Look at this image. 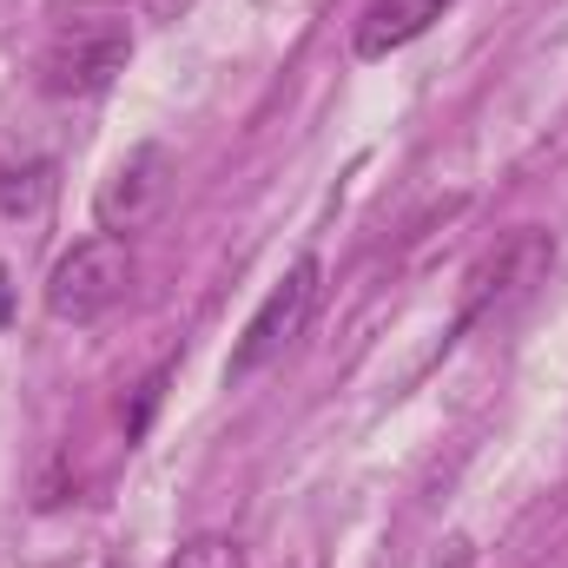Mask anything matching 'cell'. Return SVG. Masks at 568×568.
<instances>
[{"mask_svg":"<svg viewBox=\"0 0 568 568\" xmlns=\"http://www.w3.org/2000/svg\"><path fill=\"white\" fill-rule=\"evenodd\" d=\"M133 60V27L120 13H80L60 20L40 47V87L53 100H93L106 93Z\"/></svg>","mask_w":568,"mask_h":568,"instance_id":"1","label":"cell"},{"mask_svg":"<svg viewBox=\"0 0 568 568\" xmlns=\"http://www.w3.org/2000/svg\"><path fill=\"white\" fill-rule=\"evenodd\" d=\"M133 284V252L120 232H93L73 252H60V265L47 272V311L60 324H93L106 317Z\"/></svg>","mask_w":568,"mask_h":568,"instance_id":"2","label":"cell"},{"mask_svg":"<svg viewBox=\"0 0 568 568\" xmlns=\"http://www.w3.org/2000/svg\"><path fill=\"white\" fill-rule=\"evenodd\" d=\"M317 278H324V265H317V258H291V272L265 291V304L252 311L245 337L232 344L225 377H252V371H265L272 357H284V351L297 344V331L311 324V304H317Z\"/></svg>","mask_w":568,"mask_h":568,"instance_id":"3","label":"cell"},{"mask_svg":"<svg viewBox=\"0 0 568 568\" xmlns=\"http://www.w3.org/2000/svg\"><path fill=\"white\" fill-rule=\"evenodd\" d=\"M542 265H549V239H542V232H516V239H503L489 258H476V265H469V278H463L456 331H469L476 317H489V311L516 304L529 284L542 278Z\"/></svg>","mask_w":568,"mask_h":568,"instance_id":"4","label":"cell"},{"mask_svg":"<svg viewBox=\"0 0 568 568\" xmlns=\"http://www.w3.org/2000/svg\"><path fill=\"white\" fill-rule=\"evenodd\" d=\"M165 172H172V159H165V145H133L113 172H106V185H100V225L106 232H133L152 219V205L165 199Z\"/></svg>","mask_w":568,"mask_h":568,"instance_id":"5","label":"cell"},{"mask_svg":"<svg viewBox=\"0 0 568 568\" xmlns=\"http://www.w3.org/2000/svg\"><path fill=\"white\" fill-rule=\"evenodd\" d=\"M449 7L456 0H371L364 20H357V60H390L397 47L424 40Z\"/></svg>","mask_w":568,"mask_h":568,"instance_id":"6","label":"cell"},{"mask_svg":"<svg viewBox=\"0 0 568 568\" xmlns=\"http://www.w3.org/2000/svg\"><path fill=\"white\" fill-rule=\"evenodd\" d=\"M47 205H53V159H20V165L7 159L0 165V212L33 225Z\"/></svg>","mask_w":568,"mask_h":568,"instance_id":"7","label":"cell"},{"mask_svg":"<svg viewBox=\"0 0 568 568\" xmlns=\"http://www.w3.org/2000/svg\"><path fill=\"white\" fill-rule=\"evenodd\" d=\"M165 568H252V562H245V549L232 536H199V542H185Z\"/></svg>","mask_w":568,"mask_h":568,"instance_id":"8","label":"cell"},{"mask_svg":"<svg viewBox=\"0 0 568 568\" xmlns=\"http://www.w3.org/2000/svg\"><path fill=\"white\" fill-rule=\"evenodd\" d=\"M0 317H7V272H0Z\"/></svg>","mask_w":568,"mask_h":568,"instance_id":"9","label":"cell"}]
</instances>
